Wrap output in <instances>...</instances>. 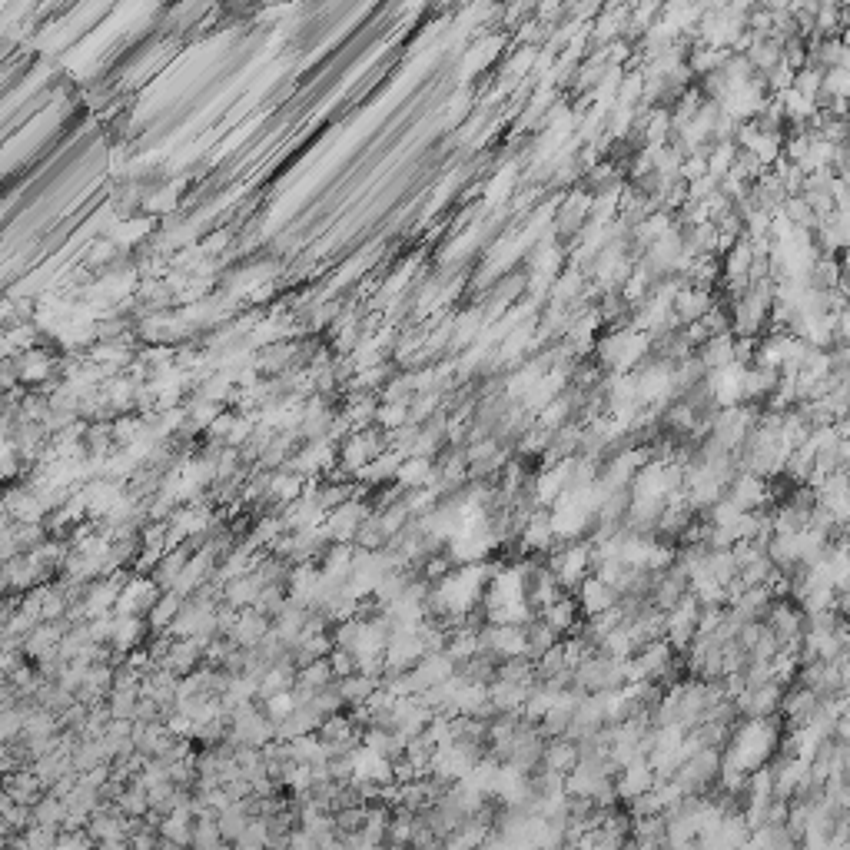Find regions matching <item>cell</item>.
<instances>
[{
  "label": "cell",
  "mask_w": 850,
  "mask_h": 850,
  "mask_svg": "<svg viewBox=\"0 0 850 850\" xmlns=\"http://www.w3.org/2000/svg\"><path fill=\"white\" fill-rule=\"evenodd\" d=\"M615 601H618V588L608 585L605 578L592 575L578 585V608H582L585 618H595V615H601V611L615 608Z\"/></svg>",
  "instance_id": "cell-1"
}]
</instances>
